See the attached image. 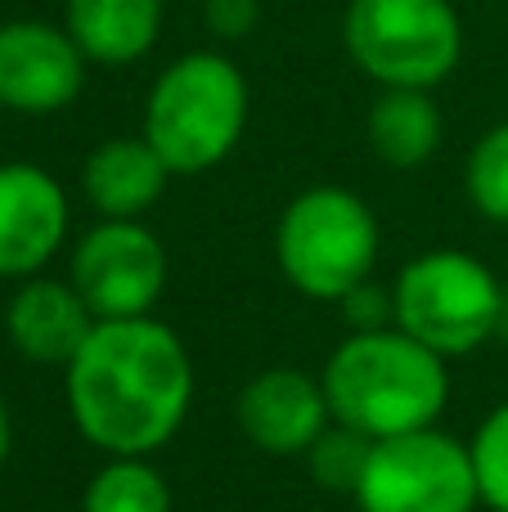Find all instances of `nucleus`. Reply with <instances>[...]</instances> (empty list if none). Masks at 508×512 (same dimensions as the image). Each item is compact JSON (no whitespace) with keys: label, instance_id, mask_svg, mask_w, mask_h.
Listing matches in <instances>:
<instances>
[{"label":"nucleus","instance_id":"obj_19","mask_svg":"<svg viewBox=\"0 0 508 512\" xmlns=\"http://www.w3.org/2000/svg\"><path fill=\"white\" fill-rule=\"evenodd\" d=\"M477 468V490H482V508L508 512V400L482 418V427L468 441Z\"/></svg>","mask_w":508,"mask_h":512},{"label":"nucleus","instance_id":"obj_12","mask_svg":"<svg viewBox=\"0 0 508 512\" xmlns=\"http://www.w3.org/2000/svg\"><path fill=\"white\" fill-rule=\"evenodd\" d=\"M99 319L81 301V292L68 279L32 274L5 301V337L23 360L45 369H68V360L81 351Z\"/></svg>","mask_w":508,"mask_h":512},{"label":"nucleus","instance_id":"obj_10","mask_svg":"<svg viewBox=\"0 0 508 512\" xmlns=\"http://www.w3.org/2000/svg\"><path fill=\"white\" fill-rule=\"evenodd\" d=\"M239 432L270 459H302L320 432L333 423L329 396H324L320 373H306L297 364H275L257 378L243 382L234 400Z\"/></svg>","mask_w":508,"mask_h":512},{"label":"nucleus","instance_id":"obj_15","mask_svg":"<svg viewBox=\"0 0 508 512\" xmlns=\"http://www.w3.org/2000/svg\"><path fill=\"white\" fill-rule=\"evenodd\" d=\"M441 108L432 99V90H401L387 86L378 90V99L369 104L365 135L369 149L383 167L392 171H414L441 149Z\"/></svg>","mask_w":508,"mask_h":512},{"label":"nucleus","instance_id":"obj_7","mask_svg":"<svg viewBox=\"0 0 508 512\" xmlns=\"http://www.w3.org/2000/svg\"><path fill=\"white\" fill-rule=\"evenodd\" d=\"M351 499L360 512H477L473 450L441 427L374 441Z\"/></svg>","mask_w":508,"mask_h":512},{"label":"nucleus","instance_id":"obj_21","mask_svg":"<svg viewBox=\"0 0 508 512\" xmlns=\"http://www.w3.org/2000/svg\"><path fill=\"white\" fill-rule=\"evenodd\" d=\"M257 18H261L257 0H207L203 5L207 32L221 36V41H243L257 27Z\"/></svg>","mask_w":508,"mask_h":512},{"label":"nucleus","instance_id":"obj_14","mask_svg":"<svg viewBox=\"0 0 508 512\" xmlns=\"http://www.w3.org/2000/svg\"><path fill=\"white\" fill-rule=\"evenodd\" d=\"M63 27L99 68H131L158 45L162 0H68Z\"/></svg>","mask_w":508,"mask_h":512},{"label":"nucleus","instance_id":"obj_6","mask_svg":"<svg viewBox=\"0 0 508 512\" xmlns=\"http://www.w3.org/2000/svg\"><path fill=\"white\" fill-rule=\"evenodd\" d=\"M342 45L383 90H437L464 59V23L455 0H351Z\"/></svg>","mask_w":508,"mask_h":512},{"label":"nucleus","instance_id":"obj_16","mask_svg":"<svg viewBox=\"0 0 508 512\" xmlns=\"http://www.w3.org/2000/svg\"><path fill=\"white\" fill-rule=\"evenodd\" d=\"M171 486L153 459H108L104 468H95V477L86 481L81 495V512H171Z\"/></svg>","mask_w":508,"mask_h":512},{"label":"nucleus","instance_id":"obj_4","mask_svg":"<svg viewBox=\"0 0 508 512\" xmlns=\"http://www.w3.org/2000/svg\"><path fill=\"white\" fill-rule=\"evenodd\" d=\"M378 248V216L342 185L302 189L275 225L279 274L311 301H342L351 288L374 279Z\"/></svg>","mask_w":508,"mask_h":512},{"label":"nucleus","instance_id":"obj_22","mask_svg":"<svg viewBox=\"0 0 508 512\" xmlns=\"http://www.w3.org/2000/svg\"><path fill=\"white\" fill-rule=\"evenodd\" d=\"M9 454H14V414H9V400L0 396V472H5Z\"/></svg>","mask_w":508,"mask_h":512},{"label":"nucleus","instance_id":"obj_17","mask_svg":"<svg viewBox=\"0 0 508 512\" xmlns=\"http://www.w3.org/2000/svg\"><path fill=\"white\" fill-rule=\"evenodd\" d=\"M369 450H374L369 436H360L356 427H347V423L333 418V423L320 432V441H315L302 459H306V472H311V481L320 490H333V495H356L360 477H365Z\"/></svg>","mask_w":508,"mask_h":512},{"label":"nucleus","instance_id":"obj_11","mask_svg":"<svg viewBox=\"0 0 508 512\" xmlns=\"http://www.w3.org/2000/svg\"><path fill=\"white\" fill-rule=\"evenodd\" d=\"M68 194L36 162H0V279H32L68 243Z\"/></svg>","mask_w":508,"mask_h":512},{"label":"nucleus","instance_id":"obj_2","mask_svg":"<svg viewBox=\"0 0 508 512\" xmlns=\"http://www.w3.org/2000/svg\"><path fill=\"white\" fill-rule=\"evenodd\" d=\"M324 396L338 423L369 441L437 427L450 405L446 355L428 351L401 328L347 333L324 360Z\"/></svg>","mask_w":508,"mask_h":512},{"label":"nucleus","instance_id":"obj_20","mask_svg":"<svg viewBox=\"0 0 508 512\" xmlns=\"http://www.w3.org/2000/svg\"><path fill=\"white\" fill-rule=\"evenodd\" d=\"M338 310H342L347 333H378V328H392L396 324L392 288H378L374 279H365L360 288H351L347 297L338 301Z\"/></svg>","mask_w":508,"mask_h":512},{"label":"nucleus","instance_id":"obj_18","mask_svg":"<svg viewBox=\"0 0 508 512\" xmlns=\"http://www.w3.org/2000/svg\"><path fill=\"white\" fill-rule=\"evenodd\" d=\"M468 203L491 225H508V122H495L473 144L464 167Z\"/></svg>","mask_w":508,"mask_h":512},{"label":"nucleus","instance_id":"obj_1","mask_svg":"<svg viewBox=\"0 0 508 512\" xmlns=\"http://www.w3.org/2000/svg\"><path fill=\"white\" fill-rule=\"evenodd\" d=\"M72 427L104 459H153L194 405V360L158 315L99 319L63 369Z\"/></svg>","mask_w":508,"mask_h":512},{"label":"nucleus","instance_id":"obj_9","mask_svg":"<svg viewBox=\"0 0 508 512\" xmlns=\"http://www.w3.org/2000/svg\"><path fill=\"white\" fill-rule=\"evenodd\" d=\"M86 86V54L68 27L41 18L0 23V108L23 117H50L77 104Z\"/></svg>","mask_w":508,"mask_h":512},{"label":"nucleus","instance_id":"obj_13","mask_svg":"<svg viewBox=\"0 0 508 512\" xmlns=\"http://www.w3.org/2000/svg\"><path fill=\"white\" fill-rule=\"evenodd\" d=\"M167 185L171 167L144 135H113L81 162V194L99 221H144V212L162 203Z\"/></svg>","mask_w":508,"mask_h":512},{"label":"nucleus","instance_id":"obj_3","mask_svg":"<svg viewBox=\"0 0 508 512\" xmlns=\"http://www.w3.org/2000/svg\"><path fill=\"white\" fill-rule=\"evenodd\" d=\"M248 77L230 54L189 50L158 72L144 104V140L171 176H203L239 149L248 131Z\"/></svg>","mask_w":508,"mask_h":512},{"label":"nucleus","instance_id":"obj_8","mask_svg":"<svg viewBox=\"0 0 508 512\" xmlns=\"http://www.w3.org/2000/svg\"><path fill=\"white\" fill-rule=\"evenodd\" d=\"M68 283L95 319H140L167 292V248L144 221H95L72 243Z\"/></svg>","mask_w":508,"mask_h":512},{"label":"nucleus","instance_id":"obj_5","mask_svg":"<svg viewBox=\"0 0 508 512\" xmlns=\"http://www.w3.org/2000/svg\"><path fill=\"white\" fill-rule=\"evenodd\" d=\"M396 328L428 351L473 355L504 324V283L482 256L464 248H432L401 265L392 283Z\"/></svg>","mask_w":508,"mask_h":512}]
</instances>
